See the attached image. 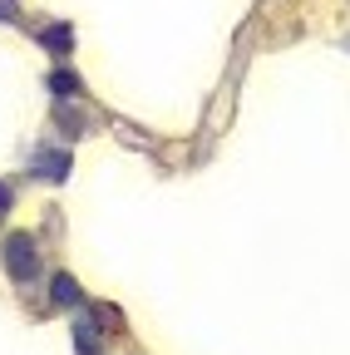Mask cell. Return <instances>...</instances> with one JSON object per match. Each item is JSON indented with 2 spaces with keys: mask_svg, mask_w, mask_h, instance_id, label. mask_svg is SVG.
<instances>
[{
  "mask_svg": "<svg viewBox=\"0 0 350 355\" xmlns=\"http://www.w3.org/2000/svg\"><path fill=\"white\" fill-rule=\"evenodd\" d=\"M6 266H10V277H15L20 286H30V282L40 277V252H35V237L15 232V237L6 242Z\"/></svg>",
  "mask_w": 350,
  "mask_h": 355,
  "instance_id": "1",
  "label": "cell"
},
{
  "mask_svg": "<svg viewBox=\"0 0 350 355\" xmlns=\"http://www.w3.org/2000/svg\"><path fill=\"white\" fill-rule=\"evenodd\" d=\"M30 168H35L40 178H50V183H64V178H69V153H64V148H40Z\"/></svg>",
  "mask_w": 350,
  "mask_h": 355,
  "instance_id": "2",
  "label": "cell"
},
{
  "mask_svg": "<svg viewBox=\"0 0 350 355\" xmlns=\"http://www.w3.org/2000/svg\"><path fill=\"white\" fill-rule=\"evenodd\" d=\"M50 296H55V306H74V301H79V282H74V277H55Z\"/></svg>",
  "mask_w": 350,
  "mask_h": 355,
  "instance_id": "3",
  "label": "cell"
},
{
  "mask_svg": "<svg viewBox=\"0 0 350 355\" xmlns=\"http://www.w3.org/2000/svg\"><path fill=\"white\" fill-rule=\"evenodd\" d=\"M50 89H55L60 99H69V94H79V74H74V69H55V74H50Z\"/></svg>",
  "mask_w": 350,
  "mask_h": 355,
  "instance_id": "4",
  "label": "cell"
},
{
  "mask_svg": "<svg viewBox=\"0 0 350 355\" xmlns=\"http://www.w3.org/2000/svg\"><path fill=\"white\" fill-rule=\"evenodd\" d=\"M69 40H74V30H69V25H50V30H45V50L64 55V50H69Z\"/></svg>",
  "mask_w": 350,
  "mask_h": 355,
  "instance_id": "5",
  "label": "cell"
},
{
  "mask_svg": "<svg viewBox=\"0 0 350 355\" xmlns=\"http://www.w3.org/2000/svg\"><path fill=\"white\" fill-rule=\"evenodd\" d=\"M74 340H79V350H84V355H99V336H94V326H89V321H74Z\"/></svg>",
  "mask_w": 350,
  "mask_h": 355,
  "instance_id": "6",
  "label": "cell"
},
{
  "mask_svg": "<svg viewBox=\"0 0 350 355\" xmlns=\"http://www.w3.org/2000/svg\"><path fill=\"white\" fill-rule=\"evenodd\" d=\"M10 212V183H0V217Z\"/></svg>",
  "mask_w": 350,
  "mask_h": 355,
  "instance_id": "7",
  "label": "cell"
}]
</instances>
